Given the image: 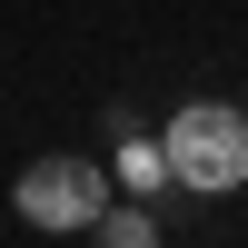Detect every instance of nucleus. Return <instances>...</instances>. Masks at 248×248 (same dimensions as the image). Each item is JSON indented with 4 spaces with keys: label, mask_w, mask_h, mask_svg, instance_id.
Here are the masks:
<instances>
[{
    "label": "nucleus",
    "mask_w": 248,
    "mask_h": 248,
    "mask_svg": "<svg viewBox=\"0 0 248 248\" xmlns=\"http://www.w3.org/2000/svg\"><path fill=\"white\" fill-rule=\"evenodd\" d=\"M159 149H169V189L229 199L248 179V109H238V99H179L169 129H159Z\"/></svg>",
    "instance_id": "nucleus-1"
},
{
    "label": "nucleus",
    "mask_w": 248,
    "mask_h": 248,
    "mask_svg": "<svg viewBox=\"0 0 248 248\" xmlns=\"http://www.w3.org/2000/svg\"><path fill=\"white\" fill-rule=\"evenodd\" d=\"M109 199H119L109 159H79V149H50V159H30V169L10 179V209L30 218V229H50V238H79Z\"/></svg>",
    "instance_id": "nucleus-2"
},
{
    "label": "nucleus",
    "mask_w": 248,
    "mask_h": 248,
    "mask_svg": "<svg viewBox=\"0 0 248 248\" xmlns=\"http://www.w3.org/2000/svg\"><path fill=\"white\" fill-rule=\"evenodd\" d=\"M109 189L119 199H159V189H169V149H159V139H119V159H109Z\"/></svg>",
    "instance_id": "nucleus-3"
},
{
    "label": "nucleus",
    "mask_w": 248,
    "mask_h": 248,
    "mask_svg": "<svg viewBox=\"0 0 248 248\" xmlns=\"http://www.w3.org/2000/svg\"><path fill=\"white\" fill-rule=\"evenodd\" d=\"M79 238H99V248H159V209H149V199H109Z\"/></svg>",
    "instance_id": "nucleus-4"
},
{
    "label": "nucleus",
    "mask_w": 248,
    "mask_h": 248,
    "mask_svg": "<svg viewBox=\"0 0 248 248\" xmlns=\"http://www.w3.org/2000/svg\"><path fill=\"white\" fill-rule=\"evenodd\" d=\"M238 109H248V99H238Z\"/></svg>",
    "instance_id": "nucleus-5"
}]
</instances>
